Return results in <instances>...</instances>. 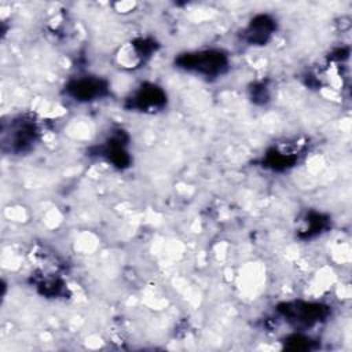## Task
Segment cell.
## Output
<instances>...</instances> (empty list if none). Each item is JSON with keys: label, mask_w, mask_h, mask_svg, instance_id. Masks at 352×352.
<instances>
[{"label": "cell", "mask_w": 352, "mask_h": 352, "mask_svg": "<svg viewBox=\"0 0 352 352\" xmlns=\"http://www.w3.org/2000/svg\"><path fill=\"white\" fill-rule=\"evenodd\" d=\"M272 22L274 21L265 15H260L254 21H252V23L248 29L249 41L250 43H265L267 38L271 36V32L274 30Z\"/></svg>", "instance_id": "8992f818"}, {"label": "cell", "mask_w": 352, "mask_h": 352, "mask_svg": "<svg viewBox=\"0 0 352 352\" xmlns=\"http://www.w3.org/2000/svg\"><path fill=\"white\" fill-rule=\"evenodd\" d=\"M34 136H36L34 124H32L30 121L18 120L12 122L10 126V135H8L10 147L15 151H22L32 143V140H34Z\"/></svg>", "instance_id": "3957f363"}, {"label": "cell", "mask_w": 352, "mask_h": 352, "mask_svg": "<svg viewBox=\"0 0 352 352\" xmlns=\"http://www.w3.org/2000/svg\"><path fill=\"white\" fill-rule=\"evenodd\" d=\"M67 91L73 98L78 100H91L96 96H100L104 91V87L98 78H78L69 85Z\"/></svg>", "instance_id": "277c9868"}, {"label": "cell", "mask_w": 352, "mask_h": 352, "mask_svg": "<svg viewBox=\"0 0 352 352\" xmlns=\"http://www.w3.org/2000/svg\"><path fill=\"white\" fill-rule=\"evenodd\" d=\"M165 103L164 92L154 87H142L132 99V104L140 110H154Z\"/></svg>", "instance_id": "5b68a950"}, {"label": "cell", "mask_w": 352, "mask_h": 352, "mask_svg": "<svg viewBox=\"0 0 352 352\" xmlns=\"http://www.w3.org/2000/svg\"><path fill=\"white\" fill-rule=\"evenodd\" d=\"M180 63L183 67L188 70H194L197 73L206 76L220 73L227 65L224 55L214 51L188 54L180 59Z\"/></svg>", "instance_id": "6da1fadb"}, {"label": "cell", "mask_w": 352, "mask_h": 352, "mask_svg": "<svg viewBox=\"0 0 352 352\" xmlns=\"http://www.w3.org/2000/svg\"><path fill=\"white\" fill-rule=\"evenodd\" d=\"M285 308H280L286 316V319L298 322L305 326H311L319 320L323 315V308L318 304H308V302H293L285 304Z\"/></svg>", "instance_id": "7a4b0ae2"}]
</instances>
